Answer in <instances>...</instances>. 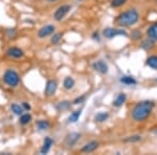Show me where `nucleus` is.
<instances>
[{
	"instance_id": "nucleus-1",
	"label": "nucleus",
	"mask_w": 157,
	"mask_h": 155,
	"mask_svg": "<svg viewBox=\"0 0 157 155\" xmlns=\"http://www.w3.org/2000/svg\"><path fill=\"white\" fill-rule=\"evenodd\" d=\"M154 108V103L152 101H143L135 104L131 110V118L134 122H145L151 115Z\"/></svg>"
},
{
	"instance_id": "nucleus-2",
	"label": "nucleus",
	"mask_w": 157,
	"mask_h": 155,
	"mask_svg": "<svg viewBox=\"0 0 157 155\" xmlns=\"http://www.w3.org/2000/svg\"><path fill=\"white\" fill-rule=\"evenodd\" d=\"M116 23L121 27H130L135 25L139 20V14L137 10L135 9H129L121 13L116 17Z\"/></svg>"
},
{
	"instance_id": "nucleus-3",
	"label": "nucleus",
	"mask_w": 157,
	"mask_h": 155,
	"mask_svg": "<svg viewBox=\"0 0 157 155\" xmlns=\"http://www.w3.org/2000/svg\"><path fill=\"white\" fill-rule=\"evenodd\" d=\"M3 81L10 87H16L20 82L19 75L15 70L7 69L3 75Z\"/></svg>"
},
{
	"instance_id": "nucleus-4",
	"label": "nucleus",
	"mask_w": 157,
	"mask_h": 155,
	"mask_svg": "<svg viewBox=\"0 0 157 155\" xmlns=\"http://www.w3.org/2000/svg\"><path fill=\"white\" fill-rule=\"evenodd\" d=\"M103 35L107 39H113V38L117 36H127V32L125 29H112V27H107V29H104Z\"/></svg>"
},
{
	"instance_id": "nucleus-5",
	"label": "nucleus",
	"mask_w": 157,
	"mask_h": 155,
	"mask_svg": "<svg viewBox=\"0 0 157 155\" xmlns=\"http://www.w3.org/2000/svg\"><path fill=\"white\" fill-rule=\"evenodd\" d=\"M92 67L95 72L101 73V75H107L109 72L108 64L103 60H98V61H95V62H93Z\"/></svg>"
},
{
	"instance_id": "nucleus-6",
	"label": "nucleus",
	"mask_w": 157,
	"mask_h": 155,
	"mask_svg": "<svg viewBox=\"0 0 157 155\" xmlns=\"http://www.w3.org/2000/svg\"><path fill=\"white\" fill-rule=\"evenodd\" d=\"M71 10V6H67V4H64V6H61L57 11L55 12L54 14V18L56 21H61L63 18H65V16L70 12Z\"/></svg>"
},
{
	"instance_id": "nucleus-7",
	"label": "nucleus",
	"mask_w": 157,
	"mask_h": 155,
	"mask_svg": "<svg viewBox=\"0 0 157 155\" xmlns=\"http://www.w3.org/2000/svg\"><path fill=\"white\" fill-rule=\"evenodd\" d=\"M55 29L56 27L52 24H48V25H45V26L41 27L38 32V37L40 39H44V38L50 36L55 33Z\"/></svg>"
},
{
	"instance_id": "nucleus-8",
	"label": "nucleus",
	"mask_w": 157,
	"mask_h": 155,
	"mask_svg": "<svg viewBox=\"0 0 157 155\" xmlns=\"http://www.w3.org/2000/svg\"><path fill=\"white\" fill-rule=\"evenodd\" d=\"M57 88H58L57 81L49 80L48 82L46 83V86H45V90H44L45 95H46V96L54 95L56 93V91H57Z\"/></svg>"
},
{
	"instance_id": "nucleus-9",
	"label": "nucleus",
	"mask_w": 157,
	"mask_h": 155,
	"mask_svg": "<svg viewBox=\"0 0 157 155\" xmlns=\"http://www.w3.org/2000/svg\"><path fill=\"white\" fill-rule=\"evenodd\" d=\"M98 148V141H91L89 143L85 144L84 146L81 148V151L83 153H91V152L95 151Z\"/></svg>"
},
{
	"instance_id": "nucleus-10",
	"label": "nucleus",
	"mask_w": 157,
	"mask_h": 155,
	"mask_svg": "<svg viewBox=\"0 0 157 155\" xmlns=\"http://www.w3.org/2000/svg\"><path fill=\"white\" fill-rule=\"evenodd\" d=\"M155 42H156L155 40H153L152 38L148 37L147 39H145L140 43V47L143 48L144 50H146V52H150V50L153 49L154 46H155Z\"/></svg>"
},
{
	"instance_id": "nucleus-11",
	"label": "nucleus",
	"mask_w": 157,
	"mask_h": 155,
	"mask_svg": "<svg viewBox=\"0 0 157 155\" xmlns=\"http://www.w3.org/2000/svg\"><path fill=\"white\" fill-rule=\"evenodd\" d=\"M6 55L12 58H21L23 57V50L18 47H11L6 50Z\"/></svg>"
},
{
	"instance_id": "nucleus-12",
	"label": "nucleus",
	"mask_w": 157,
	"mask_h": 155,
	"mask_svg": "<svg viewBox=\"0 0 157 155\" xmlns=\"http://www.w3.org/2000/svg\"><path fill=\"white\" fill-rule=\"evenodd\" d=\"M126 100H127V95L125 93H118L117 96L115 98V100L112 102V105L116 108H120L125 104Z\"/></svg>"
},
{
	"instance_id": "nucleus-13",
	"label": "nucleus",
	"mask_w": 157,
	"mask_h": 155,
	"mask_svg": "<svg viewBox=\"0 0 157 155\" xmlns=\"http://www.w3.org/2000/svg\"><path fill=\"white\" fill-rule=\"evenodd\" d=\"M80 137H81V134L77 133V132H73V133L68 134L67 137H66V144L69 147H72L73 145H75L78 139H80Z\"/></svg>"
},
{
	"instance_id": "nucleus-14",
	"label": "nucleus",
	"mask_w": 157,
	"mask_h": 155,
	"mask_svg": "<svg viewBox=\"0 0 157 155\" xmlns=\"http://www.w3.org/2000/svg\"><path fill=\"white\" fill-rule=\"evenodd\" d=\"M52 144H54V141H52V139L50 138V137H46V138L44 139V143L42 145V148L40 150V152H41V154H47L49 152L50 148H52Z\"/></svg>"
},
{
	"instance_id": "nucleus-15",
	"label": "nucleus",
	"mask_w": 157,
	"mask_h": 155,
	"mask_svg": "<svg viewBox=\"0 0 157 155\" xmlns=\"http://www.w3.org/2000/svg\"><path fill=\"white\" fill-rule=\"evenodd\" d=\"M120 82L125 84V85H128V86H133V85H136V84H137L136 79L132 77V76H124V77H121Z\"/></svg>"
},
{
	"instance_id": "nucleus-16",
	"label": "nucleus",
	"mask_w": 157,
	"mask_h": 155,
	"mask_svg": "<svg viewBox=\"0 0 157 155\" xmlns=\"http://www.w3.org/2000/svg\"><path fill=\"white\" fill-rule=\"evenodd\" d=\"M146 65H148L152 69L157 70V56L156 55L150 56V57L146 60Z\"/></svg>"
},
{
	"instance_id": "nucleus-17",
	"label": "nucleus",
	"mask_w": 157,
	"mask_h": 155,
	"mask_svg": "<svg viewBox=\"0 0 157 155\" xmlns=\"http://www.w3.org/2000/svg\"><path fill=\"white\" fill-rule=\"evenodd\" d=\"M147 34H148V37H150L153 40L157 41V22L153 23L150 27H149Z\"/></svg>"
},
{
	"instance_id": "nucleus-18",
	"label": "nucleus",
	"mask_w": 157,
	"mask_h": 155,
	"mask_svg": "<svg viewBox=\"0 0 157 155\" xmlns=\"http://www.w3.org/2000/svg\"><path fill=\"white\" fill-rule=\"evenodd\" d=\"M75 80L71 78V77H66L64 79V82H63V86H64V88L66 90H70L72 89L73 87H75Z\"/></svg>"
},
{
	"instance_id": "nucleus-19",
	"label": "nucleus",
	"mask_w": 157,
	"mask_h": 155,
	"mask_svg": "<svg viewBox=\"0 0 157 155\" xmlns=\"http://www.w3.org/2000/svg\"><path fill=\"white\" fill-rule=\"evenodd\" d=\"M81 114H82V110H81V109H78V110L72 112L69 115V118H68V123H77L78 121V118H80Z\"/></svg>"
},
{
	"instance_id": "nucleus-20",
	"label": "nucleus",
	"mask_w": 157,
	"mask_h": 155,
	"mask_svg": "<svg viewBox=\"0 0 157 155\" xmlns=\"http://www.w3.org/2000/svg\"><path fill=\"white\" fill-rule=\"evenodd\" d=\"M109 118V113L108 112H98L94 118V121L97 123H104Z\"/></svg>"
},
{
	"instance_id": "nucleus-21",
	"label": "nucleus",
	"mask_w": 157,
	"mask_h": 155,
	"mask_svg": "<svg viewBox=\"0 0 157 155\" xmlns=\"http://www.w3.org/2000/svg\"><path fill=\"white\" fill-rule=\"evenodd\" d=\"M37 127H38V129H39V130H41V131L47 130V129L49 128V123H48V121L41 119V121L37 122Z\"/></svg>"
},
{
	"instance_id": "nucleus-22",
	"label": "nucleus",
	"mask_w": 157,
	"mask_h": 155,
	"mask_svg": "<svg viewBox=\"0 0 157 155\" xmlns=\"http://www.w3.org/2000/svg\"><path fill=\"white\" fill-rule=\"evenodd\" d=\"M11 109L13 112L15 114H17V115H22V113H23V111H24V108L22 107V106L18 105V104H12Z\"/></svg>"
},
{
	"instance_id": "nucleus-23",
	"label": "nucleus",
	"mask_w": 157,
	"mask_h": 155,
	"mask_svg": "<svg viewBox=\"0 0 157 155\" xmlns=\"http://www.w3.org/2000/svg\"><path fill=\"white\" fill-rule=\"evenodd\" d=\"M130 38L132 41H138V40H140L141 38H143V33L138 29H134L132 30V33H131Z\"/></svg>"
},
{
	"instance_id": "nucleus-24",
	"label": "nucleus",
	"mask_w": 157,
	"mask_h": 155,
	"mask_svg": "<svg viewBox=\"0 0 157 155\" xmlns=\"http://www.w3.org/2000/svg\"><path fill=\"white\" fill-rule=\"evenodd\" d=\"M141 141V136L139 135H132V136H127L123 139V141L125 143H137V141Z\"/></svg>"
},
{
	"instance_id": "nucleus-25",
	"label": "nucleus",
	"mask_w": 157,
	"mask_h": 155,
	"mask_svg": "<svg viewBox=\"0 0 157 155\" xmlns=\"http://www.w3.org/2000/svg\"><path fill=\"white\" fill-rule=\"evenodd\" d=\"M30 121H32V115L29 114V113L22 114V115L20 116V119H19V122H20V124H21V125H27Z\"/></svg>"
},
{
	"instance_id": "nucleus-26",
	"label": "nucleus",
	"mask_w": 157,
	"mask_h": 155,
	"mask_svg": "<svg viewBox=\"0 0 157 155\" xmlns=\"http://www.w3.org/2000/svg\"><path fill=\"white\" fill-rule=\"evenodd\" d=\"M70 105H71V103H70L69 101H64L58 104L57 108L59 109V110H67V109L70 107Z\"/></svg>"
},
{
	"instance_id": "nucleus-27",
	"label": "nucleus",
	"mask_w": 157,
	"mask_h": 155,
	"mask_svg": "<svg viewBox=\"0 0 157 155\" xmlns=\"http://www.w3.org/2000/svg\"><path fill=\"white\" fill-rule=\"evenodd\" d=\"M62 36H63V34L62 33H57V34H55V35H52V44H58L60 41H61V39H62Z\"/></svg>"
},
{
	"instance_id": "nucleus-28",
	"label": "nucleus",
	"mask_w": 157,
	"mask_h": 155,
	"mask_svg": "<svg viewBox=\"0 0 157 155\" xmlns=\"http://www.w3.org/2000/svg\"><path fill=\"white\" fill-rule=\"evenodd\" d=\"M127 2V0H112V2H111V7H120L121 6H124V4Z\"/></svg>"
},
{
	"instance_id": "nucleus-29",
	"label": "nucleus",
	"mask_w": 157,
	"mask_h": 155,
	"mask_svg": "<svg viewBox=\"0 0 157 155\" xmlns=\"http://www.w3.org/2000/svg\"><path fill=\"white\" fill-rule=\"evenodd\" d=\"M84 101H85V95H82L81 98L78 96V98H77L75 101H73V104H75V105H78V104H82Z\"/></svg>"
},
{
	"instance_id": "nucleus-30",
	"label": "nucleus",
	"mask_w": 157,
	"mask_h": 155,
	"mask_svg": "<svg viewBox=\"0 0 157 155\" xmlns=\"http://www.w3.org/2000/svg\"><path fill=\"white\" fill-rule=\"evenodd\" d=\"M22 107L24 108V110H30V105L29 103H26V102H24V103H22Z\"/></svg>"
},
{
	"instance_id": "nucleus-31",
	"label": "nucleus",
	"mask_w": 157,
	"mask_h": 155,
	"mask_svg": "<svg viewBox=\"0 0 157 155\" xmlns=\"http://www.w3.org/2000/svg\"><path fill=\"white\" fill-rule=\"evenodd\" d=\"M92 38H93V39H94V40H98V32H95V33H93V35H92Z\"/></svg>"
},
{
	"instance_id": "nucleus-32",
	"label": "nucleus",
	"mask_w": 157,
	"mask_h": 155,
	"mask_svg": "<svg viewBox=\"0 0 157 155\" xmlns=\"http://www.w3.org/2000/svg\"><path fill=\"white\" fill-rule=\"evenodd\" d=\"M47 1H49V2H55V1H58V0H47Z\"/></svg>"
},
{
	"instance_id": "nucleus-33",
	"label": "nucleus",
	"mask_w": 157,
	"mask_h": 155,
	"mask_svg": "<svg viewBox=\"0 0 157 155\" xmlns=\"http://www.w3.org/2000/svg\"><path fill=\"white\" fill-rule=\"evenodd\" d=\"M78 1H83V0H78Z\"/></svg>"
}]
</instances>
